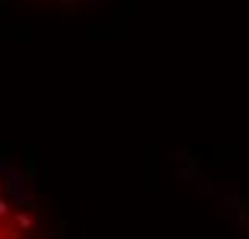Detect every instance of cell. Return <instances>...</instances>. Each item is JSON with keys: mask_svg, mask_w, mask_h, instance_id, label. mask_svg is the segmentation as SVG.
<instances>
[{"mask_svg": "<svg viewBox=\"0 0 249 239\" xmlns=\"http://www.w3.org/2000/svg\"><path fill=\"white\" fill-rule=\"evenodd\" d=\"M0 239H38L32 214L10 191V185L3 179H0Z\"/></svg>", "mask_w": 249, "mask_h": 239, "instance_id": "6da1fadb", "label": "cell"}]
</instances>
